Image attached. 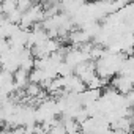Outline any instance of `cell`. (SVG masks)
<instances>
[{
  "instance_id": "obj_1",
  "label": "cell",
  "mask_w": 134,
  "mask_h": 134,
  "mask_svg": "<svg viewBox=\"0 0 134 134\" xmlns=\"http://www.w3.org/2000/svg\"><path fill=\"white\" fill-rule=\"evenodd\" d=\"M110 85L121 95H128L134 88V82L126 74H115L110 77Z\"/></svg>"
},
{
  "instance_id": "obj_2",
  "label": "cell",
  "mask_w": 134,
  "mask_h": 134,
  "mask_svg": "<svg viewBox=\"0 0 134 134\" xmlns=\"http://www.w3.org/2000/svg\"><path fill=\"white\" fill-rule=\"evenodd\" d=\"M13 81L16 84V88H25L27 84L30 82L29 81V71H25L24 68L19 66V68L13 73Z\"/></svg>"
},
{
  "instance_id": "obj_3",
  "label": "cell",
  "mask_w": 134,
  "mask_h": 134,
  "mask_svg": "<svg viewBox=\"0 0 134 134\" xmlns=\"http://www.w3.org/2000/svg\"><path fill=\"white\" fill-rule=\"evenodd\" d=\"M0 7H2L5 14H8L18 8V0H3V2H0Z\"/></svg>"
},
{
  "instance_id": "obj_4",
  "label": "cell",
  "mask_w": 134,
  "mask_h": 134,
  "mask_svg": "<svg viewBox=\"0 0 134 134\" xmlns=\"http://www.w3.org/2000/svg\"><path fill=\"white\" fill-rule=\"evenodd\" d=\"M21 18H22V11H21L19 8H16V10H13L11 13L7 14V19H8L10 22H14V24H19V22H21Z\"/></svg>"
},
{
  "instance_id": "obj_5",
  "label": "cell",
  "mask_w": 134,
  "mask_h": 134,
  "mask_svg": "<svg viewBox=\"0 0 134 134\" xmlns=\"http://www.w3.org/2000/svg\"><path fill=\"white\" fill-rule=\"evenodd\" d=\"M33 3H35V0H18V8L24 13V11H27Z\"/></svg>"
},
{
  "instance_id": "obj_6",
  "label": "cell",
  "mask_w": 134,
  "mask_h": 134,
  "mask_svg": "<svg viewBox=\"0 0 134 134\" xmlns=\"http://www.w3.org/2000/svg\"><path fill=\"white\" fill-rule=\"evenodd\" d=\"M84 2H93V0H84Z\"/></svg>"
},
{
  "instance_id": "obj_7",
  "label": "cell",
  "mask_w": 134,
  "mask_h": 134,
  "mask_svg": "<svg viewBox=\"0 0 134 134\" xmlns=\"http://www.w3.org/2000/svg\"><path fill=\"white\" fill-rule=\"evenodd\" d=\"M132 46H134V40H132Z\"/></svg>"
}]
</instances>
